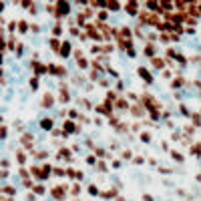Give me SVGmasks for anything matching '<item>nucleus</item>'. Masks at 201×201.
I'll return each mask as SVG.
<instances>
[{
    "mask_svg": "<svg viewBox=\"0 0 201 201\" xmlns=\"http://www.w3.org/2000/svg\"><path fill=\"white\" fill-rule=\"evenodd\" d=\"M115 111L119 113V115H123V113H127V111H131V105H129V101L121 95L119 97V101L115 103Z\"/></svg>",
    "mask_w": 201,
    "mask_h": 201,
    "instance_id": "423d86ee",
    "label": "nucleus"
},
{
    "mask_svg": "<svg viewBox=\"0 0 201 201\" xmlns=\"http://www.w3.org/2000/svg\"><path fill=\"white\" fill-rule=\"evenodd\" d=\"M86 163H88V165H95V163H97V157H95V155H88V157H86Z\"/></svg>",
    "mask_w": 201,
    "mask_h": 201,
    "instance_id": "ea45409f",
    "label": "nucleus"
},
{
    "mask_svg": "<svg viewBox=\"0 0 201 201\" xmlns=\"http://www.w3.org/2000/svg\"><path fill=\"white\" fill-rule=\"evenodd\" d=\"M34 157H36L38 161H42V159H46V157H48V153H46V151H36V153H34Z\"/></svg>",
    "mask_w": 201,
    "mask_h": 201,
    "instance_id": "f704fd0d",
    "label": "nucleus"
},
{
    "mask_svg": "<svg viewBox=\"0 0 201 201\" xmlns=\"http://www.w3.org/2000/svg\"><path fill=\"white\" fill-rule=\"evenodd\" d=\"M4 193H6V195H14V193H16V189H14L12 185H4Z\"/></svg>",
    "mask_w": 201,
    "mask_h": 201,
    "instance_id": "c9c22d12",
    "label": "nucleus"
},
{
    "mask_svg": "<svg viewBox=\"0 0 201 201\" xmlns=\"http://www.w3.org/2000/svg\"><path fill=\"white\" fill-rule=\"evenodd\" d=\"M143 161H145L143 157H135V159H133V163H135V165H139V163H143Z\"/></svg>",
    "mask_w": 201,
    "mask_h": 201,
    "instance_id": "49530a36",
    "label": "nucleus"
},
{
    "mask_svg": "<svg viewBox=\"0 0 201 201\" xmlns=\"http://www.w3.org/2000/svg\"><path fill=\"white\" fill-rule=\"evenodd\" d=\"M119 97H121V95L115 91V88H109V91L105 93V101H107V103H113V105L119 101Z\"/></svg>",
    "mask_w": 201,
    "mask_h": 201,
    "instance_id": "4468645a",
    "label": "nucleus"
},
{
    "mask_svg": "<svg viewBox=\"0 0 201 201\" xmlns=\"http://www.w3.org/2000/svg\"><path fill=\"white\" fill-rule=\"evenodd\" d=\"M6 32H10V36H14V32L18 30V22L16 20H10V22H6V28H4Z\"/></svg>",
    "mask_w": 201,
    "mask_h": 201,
    "instance_id": "412c9836",
    "label": "nucleus"
},
{
    "mask_svg": "<svg viewBox=\"0 0 201 201\" xmlns=\"http://www.w3.org/2000/svg\"><path fill=\"white\" fill-rule=\"evenodd\" d=\"M6 137H8V127L2 125V139H6Z\"/></svg>",
    "mask_w": 201,
    "mask_h": 201,
    "instance_id": "79ce46f5",
    "label": "nucleus"
},
{
    "mask_svg": "<svg viewBox=\"0 0 201 201\" xmlns=\"http://www.w3.org/2000/svg\"><path fill=\"white\" fill-rule=\"evenodd\" d=\"M52 175H56V177H64L67 171H64L62 167H54V169H52Z\"/></svg>",
    "mask_w": 201,
    "mask_h": 201,
    "instance_id": "cd10ccee",
    "label": "nucleus"
},
{
    "mask_svg": "<svg viewBox=\"0 0 201 201\" xmlns=\"http://www.w3.org/2000/svg\"><path fill=\"white\" fill-rule=\"evenodd\" d=\"M79 193H80V185L79 183H75V185L71 187V195H79Z\"/></svg>",
    "mask_w": 201,
    "mask_h": 201,
    "instance_id": "e433bc0d",
    "label": "nucleus"
},
{
    "mask_svg": "<svg viewBox=\"0 0 201 201\" xmlns=\"http://www.w3.org/2000/svg\"><path fill=\"white\" fill-rule=\"evenodd\" d=\"M171 157H173V161H177V163H183V159H185L179 151H171Z\"/></svg>",
    "mask_w": 201,
    "mask_h": 201,
    "instance_id": "bb28decb",
    "label": "nucleus"
},
{
    "mask_svg": "<svg viewBox=\"0 0 201 201\" xmlns=\"http://www.w3.org/2000/svg\"><path fill=\"white\" fill-rule=\"evenodd\" d=\"M54 103H56L54 95H52V93H44V97H42V101H40V107H44V109H52Z\"/></svg>",
    "mask_w": 201,
    "mask_h": 201,
    "instance_id": "6e6552de",
    "label": "nucleus"
},
{
    "mask_svg": "<svg viewBox=\"0 0 201 201\" xmlns=\"http://www.w3.org/2000/svg\"><path fill=\"white\" fill-rule=\"evenodd\" d=\"M82 54H84V50H82V48H75V52H73V56H75L77 60H79V58H84Z\"/></svg>",
    "mask_w": 201,
    "mask_h": 201,
    "instance_id": "72a5a7b5",
    "label": "nucleus"
},
{
    "mask_svg": "<svg viewBox=\"0 0 201 201\" xmlns=\"http://www.w3.org/2000/svg\"><path fill=\"white\" fill-rule=\"evenodd\" d=\"M38 84H40L38 77H30V79H28V86H30V91H38Z\"/></svg>",
    "mask_w": 201,
    "mask_h": 201,
    "instance_id": "b1692460",
    "label": "nucleus"
},
{
    "mask_svg": "<svg viewBox=\"0 0 201 201\" xmlns=\"http://www.w3.org/2000/svg\"><path fill=\"white\" fill-rule=\"evenodd\" d=\"M44 191H46V189H44V185H36V187H34V193H36V195H42Z\"/></svg>",
    "mask_w": 201,
    "mask_h": 201,
    "instance_id": "4c0bfd02",
    "label": "nucleus"
},
{
    "mask_svg": "<svg viewBox=\"0 0 201 201\" xmlns=\"http://www.w3.org/2000/svg\"><path fill=\"white\" fill-rule=\"evenodd\" d=\"M105 8H107V10H113V12H121V10H123V4L117 2V0H107V2H105Z\"/></svg>",
    "mask_w": 201,
    "mask_h": 201,
    "instance_id": "2eb2a0df",
    "label": "nucleus"
},
{
    "mask_svg": "<svg viewBox=\"0 0 201 201\" xmlns=\"http://www.w3.org/2000/svg\"><path fill=\"white\" fill-rule=\"evenodd\" d=\"M71 99H73V97H71V86L62 80V82H60V86H58V97H56V101H58L60 105H69V103H71Z\"/></svg>",
    "mask_w": 201,
    "mask_h": 201,
    "instance_id": "f257e3e1",
    "label": "nucleus"
},
{
    "mask_svg": "<svg viewBox=\"0 0 201 201\" xmlns=\"http://www.w3.org/2000/svg\"><path fill=\"white\" fill-rule=\"evenodd\" d=\"M143 113H145V105L139 101L137 105H131V115L133 117H143Z\"/></svg>",
    "mask_w": 201,
    "mask_h": 201,
    "instance_id": "ddd939ff",
    "label": "nucleus"
},
{
    "mask_svg": "<svg viewBox=\"0 0 201 201\" xmlns=\"http://www.w3.org/2000/svg\"><path fill=\"white\" fill-rule=\"evenodd\" d=\"M52 38H60L62 36V32H64V24H62V20H56L54 24H52Z\"/></svg>",
    "mask_w": 201,
    "mask_h": 201,
    "instance_id": "1a4fd4ad",
    "label": "nucleus"
},
{
    "mask_svg": "<svg viewBox=\"0 0 201 201\" xmlns=\"http://www.w3.org/2000/svg\"><path fill=\"white\" fill-rule=\"evenodd\" d=\"M38 129L40 131H44V133H52V129H54V119H50V117H42L38 121Z\"/></svg>",
    "mask_w": 201,
    "mask_h": 201,
    "instance_id": "39448f33",
    "label": "nucleus"
},
{
    "mask_svg": "<svg viewBox=\"0 0 201 201\" xmlns=\"http://www.w3.org/2000/svg\"><path fill=\"white\" fill-rule=\"evenodd\" d=\"M28 14H32V16H36V14H38V4H36V2H32V6L28 8Z\"/></svg>",
    "mask_w": 201,
    "mask_h": 201,
    "instance_id": "7c9ffc66",
    "label": "nucleus"
},
{
    "mask_svg": "<svg viewBox=\"0 0 201 201\" xmlns=\"http://www.w3.org/2000/svg\"><path fill=\"white\" fill-rule=\"evenodd\" d=\"M86 191H88V195L93 197V195H99V187L95 185V183H91L88 187H86Z\"/></svg>",
    "mask_w": 201,
    "mask_h": 201,
    "instance_id": "393cba45",
    "label": "nucleus"
},
{
    "mask_svg": "<svg viewBox=\"0 0 201 201\" xmlns=\"http://www.w3.org/2000/svg\"><path fill=\"white\" fill-rule=\"evenodd\" d=\"M14 52H16V56L20 58V56H22V52H24V42H18V46H16V50H14Z\"/></svg>",
    "mask_w": 201,
    "mask_h": 201,
    "instance_id": "2f4dec72",
    "label": "nucleus"
},
{
    "mask_svg": "<svg viewBox=\"0 0 201 201\" xmlns=\"http://www.w3.org/2000/svg\"><path fill=\"white\" fill-rule=\"evenodd\" d=\"M127 56H131V58L137 56V50H135V48H129V50H127Z\"/></svg>",
    "mask_w": 201,
    "mask_h": 201,
    "instance_id": "a19ab883",
    "label": "nucleus"
},
{
    "mask_svg": "<svg viewBox=\"0 0 201 201\" xmlns=\"http://www.w3.org/2000/svg\"><path fill=\"white\" fill-rule=\"evenodd\" d=\"M71 8H73L71 2L58 0V2H56V20H62L64 16H71Z\"/></svg>",
    "mask_w": 201,
    "mask_h": 201,
    "instance_id": "f03ea898",
    "label": "nucleus"
},
{
    "mask_svg": "<svg viewBox=\"0 0 201 201\" xmlns=\"http://www.w3.org/2000/svg\"><path fill=\"white\" fill-rule=\"evenodd\" d=\"M99 84H101L103 88H107V91H109V86H111V82H109V79H107V77H103V79L99 80Z\"/></svg>",
    "mask_w": 201,
    "mask_h": 201,
    "instance_id": "473e14b6",
    "label": "nucleus"
},
{
    "mask_svg": "<svg viewBox=\"0 0 201 201\" xmlns=\"http://www.w3.org/2000/svg\"><path fill=\"white\" fill-rule=\"evenodd\" d=\"M60 127H62V131H64L67 135H75V133H80V127L77 125V123H75V121H71V119H67L64 123H62V125H60Z\"/></svg>",
    "mask_w": 201,
    "mask_h": 201,
    "instance_id": "20e7f679",
    "label": "nucleus"
},
{
    "mask_svg": "<svg viewBox=\"0 0 201 201\" xmlns=\"http://www.w3.org/2000/svg\"><path fill=\"white\" fill-rule=\"evenodd\" d=\"M40 30H42V28H40L38 22H32V24H30V32H32V34H38Z\"/></svg>",
    "mask_w": 201,
    "mask_h": 201,
    "instance_id": "c756f323",
    "label": "nucleus"
},
{
    "mask_svg": "<svg viewBox=\"0 0 201 201\" xmlns=\"http://www.w3.org/2000/svg\"><path fill=\"white\" fill-rule=\"evenodd\" d=\"M95 16H97L99 22H107V20H109V10H97Z\"/></svg>",
    "mask_w": 201,
    "mask_h": 201,
    "instance_id": "4be33fe9",
    "label": "nucleus"
},
{
    "mask_svg": "<svg viewBox=\"0 0 201 201\" xmlns=\"http://www.w3.org/2000/svg\"><path fill=\"white\" fill-rule=\"evenodd\" d=\"M77 105H80L84 111H95V107H93V103L88 99H77Z\"/></svg>",
    "mask_w": 201,
    "mask_h": 201,
    "instance_id": "aec40b11",
    "label": "nucleus"
},
{
    "mask_svg": "<svg viewBox=\"0 0 201 201\" xmlns=\"http://www.w3.org/2000/svg\"><path fill=\"white\" fill-rule=\"evenodd\" d=\"M145 56H149V58H155V52H157V46L153 44V42H147V46H145Z\"/></svg>",
    "mask_w": 201,
    "mask_h": 201,
    "instance_id": "6ab92c4d",
    "label": "nucleus"
},
{
    "mask_svg": "<svg viewBox=\"0 0 201 201\" xmlns=\"http://www.w3.org/2000/svg\"><path fill=\"white\" fill-rule=\"evenodd\" d=\"M123 88H125V82H123V80H117V88H115V91H117V93H119V95H121V91H123Z\"/></svg>",
    "mask_w": 201,
    "mask_h": 201,
    "instance_id": "58836bf2",
    "label": "nucleus"
},
{
    "mask_svg": "<svg viewBox=\"0 0 201 201\" xmlns=\"http://www.w3.org/2000/svg\"><path fill=\"white\" fill-rule=\"evenodd\" d=\"M16 161H18L20 165H24V163H26V153H24V151H18V153H16Z\"/></svg>",
    "mask_w": 201,
    "mask_h": 201,
    "instance_id": "a878e982",
    "label": "nucleus"
},
{
    "mask_svg": "<svg viewBox=\"0 0 201 201\" xmlns=\"http://www.w3.org/2000/svg\"><path fill=\"white\" fill-rule=\"evenodd\" d=\"M127 97H129V99H131V101H137V99H139V97H137V95H135V93H129V95H127ZM139 101H141V99H139Z\"/></svg>",
    "mask_w": 201,
    "mask_h": 201,
    "instance_id": "a18cd8bd",
    "label": "nucleus"
},
{
    "mask_svg": "<svg viewBox=\"0 0 201 201\" xmlns=\"http://www.w3.org/2000/svg\"><path fill=\"white\" fill-rule=\"evenodd\" d=\"M77 67H79L80 71H88L91 69V62H88V58H79L77 60Z\"/></svg>",
    "mask_w": 201,
    "mask_h": 201,
    "instance_id": "5701e85b",
    "label": "nucleus"
},
{
    "mask_svg": "<svg viewBox=\"0 0 201 201\" xmlns=\"http://www.w3.org/2000/svg\"><path fill=\"white\" fill-rule=\"evenodd\" d=\"M48 44H50V50L58 56V54H60V46H62L60 38H50V40H48Z\"/></svg>",
    "mask_w": 201,
    "mask_h": 201,
    "instance_id": "f3484780",
    "label": "nucleus"
},
{
    "mask_svg": "<svg viewBox=\"0 0 201 201\" xmlns=\"http://www.w3.org/2000/svg\"><path fill=\"white\" fill-rule=\"evenodd\" d=\"M75 52V48H73V42L71 40H62V46H60V58H69L71 54Z\"/></svg>",
    "mask_w": 201,
    "mask_h": 201,
    "instance_id": "0eeeda50",
    "label": "nucleus"
},
{
    "mask_svg": "<svg viewBox=\"0 0 201 201\" xmlns=\"http://www.w3.org/2000/svg\"><path fill=\"white\" fill-rule=\"evenodd\" d=\"M121 157H123V159H131V151H129V149H127V151H123V153H121Z\"/></svg>",
    "mask_w": 201,
    "mask_h": 201,
    "instance_id": "37998d69",
    "label": "nucleus"
},
{
    "mask_svg": "<svg viewBox=\"0 0 201 201\" xmlns=\"http://www.w3.org/2000/svg\"><path fill=\"white\" fill-rule=\"evenodd\" d=\"M151 67H153V69H157V71H163V69L167 67V60H165V58H161V56H155V58H151Z\"/></svg>",
    "mask_w": 201,
    "mask_h": 201,
    "instance_id": "dca6fc26",
    "label": "nucleus"
},
{
    "mask_svg": "<svg viewBox=\"0 0 201 201\" xmlns=\"http://www.w3.org/2000/svg\"><path fill=\"white\" fill-rule=\"evenodd\" d=\"M32 141H34V135H32V133H22L20 145H22L24 149H32Z\"/></svg>",
    "mask_w": 201,
    "mask_h": 201,
    "instance_id": "9d476101",
    "label": "nucleus"
},
{
    "mask_svg": "<svg viewBox=\"0 0 201 201\" xmlns=\"http://www.w3.org/2000/svg\"><path fill=\"white\" fill-rule=\"evenodd\" d=\"M95 125H97V127H103V119H101V117H95Z\"/></svg>",
    "mask_w": 201,
    "mask_h": 201,
    "instance_id": "c03bdc74",
    "label": "nucleus"
},
{
    "mask_svg": "<svg viewBox=\"0 0 201 201\" xmlns=\"http://www.w3.org/2000/svg\"><path fill=\"white\" fill-rule=\"evenodd\" d=\"M123 8H125V12H127L129 16H137V12H139V2H127V4H123Z\"/></svg>",
    "mask_w": 201,
    "mask_h": 201,
    "instance_id": "9b49d317",
    "label": "nucleus"
},
{
    "mask_svg": "<svg viewBox=\"0 0 201 201\" xmlns=\"http://www.w3.org/2000/svg\"><path fill=\"white\" fill-rule=\"evenodd\" d=\"M95 113H97V115H103V117H109V119H111V117H113V113H115V105L105 101V103H101V105H97V107H95Z\"/></svg>",
    "mask_w": 201,
    "mask_h": 201,
    "instance_id": "7ed1b4c3",
    "label": "nucleus"
},
{
    "mask_svg": "<svg viewBox=\"0 0 201 201\" xmlns=\"http://www.w3.org/2000/svg\"><path fill=\"white\" fill-rule=\"evenodd\" d=\"M139 139H141L143 143H149V141H151V133H147V131H143V133L139 135Z\"/></svg>",
    "mask_w": 201,
    "mask_h": 201,
    "instance_id": "c85d7f7f",
    "label": "nucleus"
},
{
    "mask_svg": "<svg viewBox=\"0 0 201 201\" xmlns=\"http://www.w3.org/2000/svg\"><path fill=\"white\" fill-rule=\"evenodd\" d=\"M18 32H20V34H28V32H30V24H28L26 18H20V20H18Z\"/></svg>",
    "mask_w": 201,
    "mask_h": 201,
    "instance_id": "a211bd4d",
    "label": "nucleus"
},
{
    "mask_svg": "<svg viewBox=\"0 0 201 201\" xmlns=\"http://www.w3.org/2000/svg\"><path fill=\"white\" fill-rule=\"evenodd\" d=\"M137 75H139L141 79L145 80L147 84H153V75H151V73H149V71H147L145 67H139V71H137Z\"/></svg>",
    "mask_w": 201,
    "mask_h": 201,
    "instance_id": "f8f14e48",
    "label": "nucleus"
}]
</instances>
